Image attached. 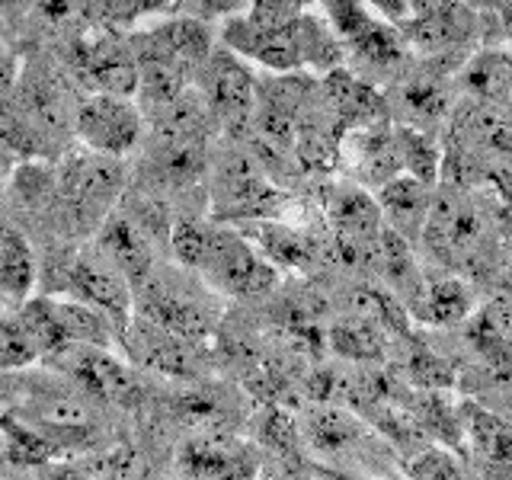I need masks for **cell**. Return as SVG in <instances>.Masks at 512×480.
Returning <instances> with one entry per match:
<instances>
[{
    "mask_svg": "<svg viewBox=\"0 0 512 480\" xmlns=\"http://www.w3.org/2000/svg\"><path fill=\"white\" fill-rule=\"evenodd\" d=\"M170 247L176 260L199 272L221 295L260 298L279 282L276 266L253 247L247 234L228 228V224L180 221L170 231Z\"/></svg>",
    "mask_w": 512,
    "mask_h": 480,
    "instance_id": "obj_1",
    "label": "cell"
},
{
    "mask_svg": "<svg viewBox=\"0 0 512 480\" xmlns=\"http://www.w3.org/2000/svg\"><path fill=\"white\" fill-rule=\"evenodd\" d=\"M320 13L343 42L346 58L352 55L356 64L368 74H388L407 61V42L400 29L384 23L362 0H317Z\"/></svg>",
    "mask_w": 512,
    "mask_h": 480,
    "instance_id": "obj_2",
    "label": "cell"
},
{
    "mask_svg": "<svg viewBox=\"0 0 512 480\" xmlns=\"http://www.w3.org/2000/svg\"><path fill=\"white\" fill-rule=\"evenodd\" d=\"M487 215L480 202L464 186H442L432 192L429 218L423 224L420 240L429 253L445 266L471 263L487 244Z\"/></svg>",
    "mask_w": 512,
    "mask_h": 480,
    "instance_id": "obj_3",
    "label": "cell"
},
{
    "mask_svg": "<svg viewBox=\"0 0 512 480\" xmlns=\"http://www.w3.org/2000/svg\"><path fill=\"white\" fill-rule=\"evenodd\" d=\"M212 205L221 221H263L276 218L285 205L279 186L269 180L260 160L244 151H228L212 176Z\"/></svg>",
    "mask_w": 512,
    "mask_h": 480,
    "instance_id": "obj_4",
    "label": "cell"
},
{
    "mask_svg": "<svg viewBox=\"0 0 512 480\" xmlns=\"http://www.w3.org/2000/svg\"><path fill=\"white\" fill-rule=\"evenodd\" d=\"M71 71L90 93L128 96L138 93V58L132 42L112 26H96L71 39Z\"/></svg>",
    "mask_w": 512,
    "mask_h": 480,
    "instance_id": "obj_5",
    "label": "cell"
},
{
    "mask_svg": "<svg viewBox=\"0 0 512 480\" xmlns=\"http://www.w3.org/2000/svg\"><path fill=\"white\" fill-rule=\"evenodd\" d=\"M196 93L208 109V116L224 128H247L256 106V77L250 64L234 55L228 45L215 42L208 58L196 71Z\"/></svg>",
    "mask_w": 512,
    "mask_h": 480,
    "instance_id": "obj_6",
    "label": "cell"
},
{
    "mask_svg": "<svg viewBox=\"0 0 512 480\" xmlns=\"http://www.w3.org/2000/svg\"><path fill=\"white\" fill-rule=\"evenodd\" d=\"M128 42H132V52L138 61H160L192 80L218 39L212 32V23L176 13V16H164V20H157L148 29L132 32Z\"/></svg>",
    "mask_w": 512,
    "mask_h": 480,
    "instance_id": "obj_7",
    "label": "cell"
},
{
    "mask_svg": "<svg viewBox=\"0 0 512 480\" xmlns=\"http://www.w3.org/2000/svg\"><path fill=\"white\" fill-rule=\"evenodd\" d=\"M61 292L64 298H77L90 304V308L103 311L112 320V327L119 330V340L125 327L132 324V285L100 250L71 256L61 272Z\"/></svg>",
    "mask_w": 512,
    "mask_h": 480,
    "instance_id": "obj_8",
    "label": "cell"
},
{
    "mask_svg": "<svg viewBox=\"0 0 512 480\" xmlns=\"http://www.w3.org/2000/svg\"><path fill=\"white\" fill-rule=\"evenodd\" d=\"M74 128L87 151L103 157H122L138 148L144 132V112L128 96L90 93L74 112Z\"/></svg>",
    "mask_w": 512,
    "mask_h": 480,
    "instance_id": "obj_9",
    "label": "cell"
},
{
    "mask_svg": "<svg viewBox=\"0 0 512 480\" xmlns=\"http://www.w3.org/2000/svg\"><path fill=\"white\" fill-rule=\"evenodd\" d=\"M324 212L336 234V244L346 256L375 260L378 237L384 231V218L375 196L359 183H336L324 196Z\"/></svg>",
    "mask_w": 512,
    "mask_h": 480,
    "instance_id": "obj_10",
    "label": "cell"
},
{
    "mask_svg": "<svg viewBox=\"0 0 512 480\" xmlns=\"http://www.w3.org/2000/svg\"><path fill=\"white\" fill-rule=\"evenodd\" d=\"M474 32H477V16L461 0H452V4L426 13H413L400 26V36H404L407 48H416L420 55L448 64L461 58V48H468Z\"/></svg>",
    "mask_w": 512,
    "mask_h": 480,
    "instance_id": "obj_11",
    "label": "cell"
},
{
    "mask_svg": "<svg viewBox=\"0 0 512 480\" xmlns=\"http://www.w3.org/2000/svg\"><path fill=\"white\" fill-rule=\"evenodd\" d=\"M340 160H346V170L352 173V183L365 189H378L394 176L404 173V157H400L397 128L391 122H381L372 128H356L340 138Z\"/></svg>",
    "mask_w": 512,
    "mask_h": 480,
    "instance_id": "obj_12",
    "label": "cell"
},
{
    "mask_svg": "<svg viewBox=\"0 0 512 480\" xmlns=\"http://www.w3.org/2000/svg\"><path fill=\"white\" fill-rule=\"evenodd\" d=\"M180 468L189 480H256L260 461L234 436H196L180 448Z\"/></svg>",
    "mask_w": 512,
    "mask_h": 480,
    "instance_id": "obj_13",
    "label": "cell"
},
{
    "mask_svg": "<svg viewBox=\"0 0 512 480\" xmlns=\"http://www.w3.org/2000/svg\"><path fill=\"white\" fill-rule=\"evenodd\" d=\"M122 189V170L116 167V157L87 154L71 160L61 173V192L77 215L90 218L93 208H109Z\"/></svg>",
    "mask_w": 512,
    "mask_h": 480,
    "instance_id": "obj_14",
    "label": "cell"
},
{
    "mask_svg": "<svg viewBox=\"0 0 512 480\" xmlns=\"http://www.w3.org/2000/svg\"><path fill=\"white\" fill-rule=\"evenodd\" d=\"M432 192H436V186L416 180V176H410V173H400L384 186H378L375 189V202L381 208L384 228H391L394 234H400L407 244L420 240L423 224L429 218Z\"/></svg>",
    "mask_w": 512,
    "mask_h": 480,
    "instance_id": "obj_15",
    "label": "cell"
},
{
    "mask_svg": "<svg viewBox=\"0 0 512 480\" xmlns=\"http://www.w3.org/2000/svg\"><path fill=\"white\" fill-rule=\"evenodd\" d=\"M394 106H397L400 116L407 119L404 125L432 132V128H436L439 122H445L455 109L448 77L436 68V64H429V71L413 74L397 87Z\"/></svg>",
    "mask_w": 512,
    "mask_h": 480,
    "instance_id": "obj_16",
    "label": "cell"
},
{
    "mask_svg": "<svg viewBox=\"0 0 512 480\" xmlns=\"http://www.w3.org/2000/svg\"><path fill=\"white\" fill-rule=\"evenodd\" d=\"M125 349L128 356L144 362L148 368L160 375H192V352L189 343L180 340V336L167 333L164 327L151 324V320H141V324H128L125 333Z\"/></svg>",
    "mask_w": 512,
    "mask_h": 480,
    "instance_id": "obj_17",
    "label": "cell"
},
{
    "mask_svg": "<svg viewBox=\"0 0 512 480\" xmlns=\"http://www.w3.org/2000/svg\"><path fill=\"white\" fill-rule=\"evenodd\" d=\"M458 87L464 100L506 112V103L512 96V52L487 48V52H477L468 61H461Z\"/></svg>",
    "mask_w": 512,
    "mask_h": 480,
    "instance_id": "obj_18",
    "label": "cell"
},
{
    "mask_svg": "<svg viewBox=\"0 0 512 480\" xmlns=\"http://www.w3.org/2000/svg\"><path fill=\"white\" fill-rule=\"evenodd\" d=\"M96 250H100L106 260L116 266L128 285H141L151 276V244L148 234H144L132 218L125 215H109L100 228V240H96Z\"/></svg>",
    "mask_w": 512,
    "mask_h": 480,
    "instance_id": "obj_19",
    "label": "cell"
},
{
    "mask_svg": "<svg viewBox=\"0 0 512 480\" xmlns=\"http://www.w3.org/2000/svg\"><path fill=\"white\" fill-rule=\"evenodd\" d=\"M301 439L311 448H317L320 455H340L346 448L359 445V439L365 436L362 423L356 413H349L340 404H317L304 413L301 420Z\"/></svg>",
    "mask_w": 512,
    "mask_h": 480,
    "instance_id": "obj_20",
    "label": "cell"
},
{
    "mask_svg": "<svg viewBox=\"0 0 512 480\" xmlns=\"http://www.w3.org/2000/svg\"><path fill=\"white\" fill-rule=\"evenodd\" d=\"M416 317H423L426 324H458L471 314V292L468 285L455 276L445 279H423L420 288L413 292V298L407 301Z\"/></svg>",
    "mask_w": 512,
    "mask_h": 480,
    "instance_id": "obj_21",
    "label": "cell"
},
{
    "mask_svg": "<svg viewBox=\"0 0 512 480\" xmlns=\"http://www.w3.org/2000/svg\"><path fill=\"white\" fill-rule=\"evenodd\" d=\"M244 228H253V247L260 250L272 266H295L304 269L314 263V240L295 228H285L276 218L247 221Z\"/></svg>",
    "mask_w": 512,
    "mask_h": 480,
    "instance_id": "obj_22",
    "label": "cell"
},
{
    "mask_svg": "<svg viewBox=\"0 0 512 480\" xmlns=\"http://www.w3.org/2000/svg\"><path fill=\"white\" fill-rule=\"evenodd\" d=\"M32 285H36V256L20 231L0 221V298L23 304Z\"/></svg>",
    "mask_w": 512,
    "mask_h": 480,
    "instance_id": "obj_23",
    "label": "cell"
},
{
    "mask_svg": "<svg viewBox=\"0 0 512 480\" xmlns=\"http://www.w3.org/2000/svg\"><path fill=\"white\" fill-rule=\"evenodd\" d=\"M52 311L64 343H87V346L109 349L112 336H119V330L112 327V320L103 311H96L77 298H52Z\"/></svg>",
    "mask_w": 512,
    "mask_h": 480,
    "instance_id": "obj_24",
    "label": "cell"
},
{
    "mask_svg": "<svg viewBox=\"0 0 512 480\" xmlns=\"http://www.w3.org/2000/svg\"><path fill=\"white\" fill-rule=\"evenodd\" d=\"M464 432H468L474 445V455L484 464H490V468H512V426L503 423L500 416L471 407Z\"/></svg>",
    "mask_w": 512,
    "mask_h": 480,
    "instance_id": "obj_25",
    "label": "cell"
},
{
    "mask_svg": "<svg viewBox=\"0 0 512 480\" xmlns=\"http://www.w3.org/2000/svg\"><path fill=\"white\" fill-rule=\"evenodd\" d=\"M394 128H397V141H400V157H404V173L436 186L439 173H442L439 141L432 138V132H423V128H410V125H394Z\"/></svg>",
    "mask_w": 512,
    "mask_h": 480,
    "instance_id": "obj_26",
    "label": "cell"
},
{
    "mask_svg": "<svg viewBox=\"0 0 512 480\" xmlns=\"http://www.w3.org/2000/svg\"><path fill=\"white\" fill-rule=\"evenodd\" d=\"M330 343L343 359L368 362V359H378L384 352V330L375 324V320L356 317V320H349V324L333 327Z\"/></svg>",
    "mask_w": 512,
    "mask_h": 480,
    "instance_id": "obj_27",
    "label": "cell"
},
{
    "mask_svg": "<svg viewBox=\"0 0 512 480\" xmlns=\"http://www.w3.org/2000/svg\"><path fill=\"white\" fill-rule=\"evenodd\" d=\"M180 0H90V13L100 16L103 26H135L138 20H151V16L176 10Z\"/></svg>",
    "mask_w": 512,
    "mask_h": 480,
    "instance_id": "obj_28",
    "label": "cell"
},
{
    "mask_svg": "<svg viewBox=\"0 0 512 480\" xmlns=\"http://www.w3.org/2000/svg\"><path fill=\"white\" fill-rule=\"evenodd\" d=\"M260 432V442L269 448V452H276L282 461H292L298 455V442H301V429L295 423V416L282 410V407H269L266 416L256 426Z\"/></svg>",
    "mask_w": 512,
    "mask_h": 480,
    "instance_id": "obj_29",
    "label": "cell"
},
{
    "mask_svg": "<svg viewBox=\"0 0 512 480\" xmlns=\"http://www.w3.org/2000/svg\"><path fill=\"white\" fill-rule=\"evenodd\" d=\"M311 0H250L244 16L256 26H288L308 10Z\"/></svg>",
    "mask_w": 512,
    "mask_h": 480,
    "instance_id": "obj_30",
    "label": "cell"
},
{
    "mask_svg": "<svg viewBox=\"0 0 512 480\" xmlns=\"http://www.w3.org/2000/svg\"><path fill=\"white\" fill-rule=\"evenodd\" d=\"M407 471H410L413 480H461L455 458H448L445 452H436V448L413 455L410 464H407Z\"/></svg>",
    "mask_w": 512,
    "mask_h": 480,
    "instance_id": "obj_31",
    "label": "cell"
},
{
    "mask_svg": "<svg viewBox=\"0 0 512 480\" xmlns=\"http://www.w3.org/2000/svg\"><path fill=\"white\" fill-rule=\"evenodd\" d=\"M250 0H180L176 4V13L196 16L202 23H215V20H231V16L244 13Z\"/></svg>",
    "mask_w": 512,
    "mask_h": 480,
    "instance_id": "obj_32",
    "label": "cell"
},
{
    "mask_svg": "<svg viewBox=\"0 0 512 480\" xmlns=\"http://www.w3.org/2000/svg\"><path fill=\"white\" fill-rule=\"evenodd\" d=\"M480 324H484L490 333L503 336V340L512 343V295H496L484 311H480Z\"/></svg>",
    "mask_w": 512,
    "mask_h": 480,
    "instance_id": "obj_33",
    "label": "cell"
},
{
    "mask_svg": "<svg viewBox=\"0 0 512 480\" xmlns=\"http://www.w3.org/2000/svg\"><path fill=\"white\" fill-rule=\"evenodd\" d=\"M362 4L372 10L375 16H381L384 23H391V26H404L410 20V13H413V4L410 0H362Z\"/></svg>",
    "mask_w": 512,
    "mask_h": 480,
    "instance_id": "obj_34",
    "label": "cell"
},
{
    "mask_svg": "<svg viewBox=\"0 0 512 480\" xmlns=\"http://www.w3.org/2000/svg\"><path fill=\"white\" fill-rule=\"evenodd\" d=\"M20 80V55L10 45V39L0 32V93H10Z\"/></svg>",
    "mask_w": 512,
    "mask_h": 480,
    "instance_id": "obj_35",
    "label": "cell"
},
{
    "mask_svg": "<svg viewBox=\"0 0 512 480\" xmlns=\"http://www.w3.org/2000/svg\"><path fill=\"white\" fill-rule=\"evenodd\" d=\"M308 471L314 480H368L362 474H349V471H340V468H327V464H308Z\"/></svg>",
    "mask_w": 512,
    "mask_h": 480,
    "instance_id": "obj_36",
    "label": "cell"
},
{
    "mask_svg": "<svg viewBox=\"0 0 512 480\" xmlns=\"http://www.w3.org/2000/svg\"><path fill=\"white\" fill-rule=\"evenodd\" d=\"M32 0H0V13L10 16V20H16V16H23L29 10Z\"/></svg>",
    "mask_w": 512,
    "mask_h": 480,
    "instance_id": "obj_37",
    "label": "cell"
},
{
    "mask_svg": "<svg viewBox=\"0 0 512 480\" xmlns=\"http://www.w3.org/2000/svg\"><path fill=\"white\" fill-rule=\"evenodd\" d=\"M7 320H10V311H7V304H4V298H0V333H4V327H7Z\"/></svg>",
    "mask_w": 512,
    "mask_h": 480,
    "instance_id": "obj_38",
    "label": "cell"
},
{
    "mask_svg": "<svg viewBox=\"0 0 512 480\" xmlns=\"http://www.w3.org/2000/svg\"><path fill=\"white\" fill-rule=\"evenodd\" d=\"M4 176H7V160H4V151H0V183H4Z\"/></svg>",
    "mask_w": 512,
    "mask_h": 480,
    "instance_id": "obj_39",
    "label": "cell"
},
{
    "mask_svg": "<svg viewBox=\"0 0 512 480\" xmlns=\"http://www.w3.org/2000/svg\"><path fill=\"white\" fill-rule=\"evenodd\" d=\"M506 125H509V132H512V96H509V103H506Z\"/></svg>",
    "mask_w": 512,
    "mask_h": 480,
    "instance_id": "obj_40",
    "label": "cell"
}]
</instances>
